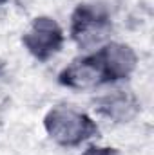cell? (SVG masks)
Instances as JSON below:
<instances>
[{"mask_svg": "<svg viewBox=\"0 0 154 155\" xmlns=\"http://www.w3.org/2000/svg\"><path fill=\"white\" fill-rule=\"evenodd\" d=\"M62 43H64V33L60 25L47 16L35 18L31 27L24 35V45L38 60H47L49 56L56 54Z\"/></svg>", "mask_w": 154, "mask_h": 155, "instance_id": "cell-3", "label": "cell"}, {"mask_svg": "<svg viewBox=\"0 0 154 155\" xmlns=\"http://www.w3.org/2000/svg\"><path fill=\"white\" fill-rule=\"evenodd\" d=\"M114 152L111 148H102V146H91L87 148L82 155H113Z\"/></svg>", "mask_w": 154, "mask_h": 155, "instance_id": "cell-7", "label": "cell"}, {"mask_svg": "<svg viewBox=\"0 0 154 155\" xmlns=\"http://www.w3.org/2000/svg\"><path fill=\"white\" fill-rule=\"evenodd\" d=\"M107 81L125 79L136 67V54L129 45L123 43H107L96 52Z\"/></svg>", "mask_w": 154, "mask_h": 155, "instance_id": "cell-5", "label": "cell"}, {"mask_svg": "<svg viewBox=\"0 0 154 155\" xmlns=\"http://www.w3.org/2000/svg\"><path fill=\"white\" fill-rule=\"evenodd\" d=\"M71 33L82 49H94L107 40L111 33V22L100 7L83 4L73 15Z\"/></svg>", "mask_w": 154, "mask_h": 155, "instance_id": "cell-2", "label": "cell"}, {"mask_svg": "<svg viewBox=\"0 0 154 155\" xmlns=\"http://www.w3.org/2000/svg\"><path fill=\"white\" fill-rule=\"evenodd\" d=\"M60 83L69 88H94L102 83H107L103 67L96 54L75 60L60 74Z\"/></svg>", "mask_w": 154, "mask_h": 155, "instance_id": "cell-4", "label": "cell"}, {"mask_svg": "<svg viewBox=\"0 0 154 155\" xmlns=\"http://www.w3.org/2000/svg\"><path fill=\"white\" fill-rule=\"evenodd\" d=\"M98 110L100 114L116 123H127L138 114V101L131 94L116 90L109 96H103L98 101Z\"/></svg>", "mask_w": 154, "mask_h": 155, "instance_id": "cell-6", "label": "cell"}, {"mask_svg": "<svg viewBox=\"0 0 154 155\" xmlns=\"http://www.w3.org/2000/svg\"><path fill=\"white\" fill-rule=\"evenodd\" d=\"M4 2H5V0H0V5H2V4H4Z\"/></svg>", "mask_w": 154, "mask_h": 155, "instance_id": "cell-8", "label": "cell"}, {"mask_svg": "<svg viewBox=\"0 0 154 155\" xmlns=\"http://www.w3.org/2000/svg\"><path fill=\"white\" fill-rule=\"evenodd\" d=\"M45 130L62 146H78L98 132L94 121L73 107H54L45 116Z\"/></svg>", "mask_w": 154, "mask_h": 155, "instance_id": "cell-1", "label": "cell"}]
</instances>
